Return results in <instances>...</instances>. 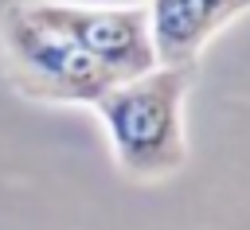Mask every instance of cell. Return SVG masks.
<instances>
[{
	"label": "cell",
	"instance_id": "277c9868",
	"mask_svg": "<svg viewBox=\"0 0 250 230\" xmlns=\"http://www.w3.org/2000/svg\"><path fill=\"white\" fill-rule=\"evenodd\" d=\"M250 8V0H148V35L156 62L164 66H195L199 51Z\"/></svg>",
	"mask_w": 250,
	"mask_h": 230
},
{
	"label": "cell",
	"instance_id": "3957f363",
	"mask_svg": "<svg viewBox=\"0 0 250 230\" xmlns=\"http://www.w3.org/2000/svg\"><path fill=\"white\" fill-rule=\"evenodd\" d=\"M27 8L62 31L86 58H94L113 82H129L156 66L145 4H70V0H27Z\"/></svg>",
	"mask_w": 250,
	"mask_h": 230
},
{
	"label": "cell",
	"instance_id": "6da1fadb",
	"mask_svg": "<svg viewBox=\"0 0 250 230\" xmlns=\"http://www.w3.org/2000/svg\"><path fill=\"white\" fill-rule=\"evenodd\" d=\"M191 86V66H164L109 86L94 109L105 125L113 160L133 179H164L184 168V94Z\"/></svg>",
	"mask_w": 250,
	"mask_h": 230
},
{
	"label": "cell",
	"instance_id": "7a4b0ae2",
	"mask_svg": "<svg viewBox=\"0 0 250 230\" xmlns=\"http://www.w3.org/2000/svg\"><path fill=\"white\" fill-rule=\"evenodd\" d=\"M0 47H4L8 78L27 97L94 105L109 86H117L94 58H86L62 31L43 23L27 4H8L4 8Z\"/></svg>",
	"mask_w": 250,
	"mask_h": 230
}]
</instances>
